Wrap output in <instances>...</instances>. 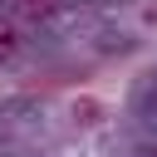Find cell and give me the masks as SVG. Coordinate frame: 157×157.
<instances>
[{"mask_svg":"<svg viewBox=\"0 0 157 157\" xmlns=\"http://www.w3.org/2000/svg\"><path fill=\"white\" fill-rule=\"evenodd\" d=\"M15 54H20V29L10 15H0V64H10Z\"/></svg>","mask_w":157,"mask_h":157,"instance_id":"cell-1","label":"cell"},{"mask_svg":"<svg viewBox=\"0 0 157 157\" xmlns=\"http://www.w3.org/2000/svg\"><path fill=\"white\" fill-rule=\"evenodd\" d=\"M59 5H64V0H15V10H20L25 20H49Z\"/></svg>","mask_w":157,"mask_h":157,"instance_id":"cell-2","label":"cell"}]
</instances>
